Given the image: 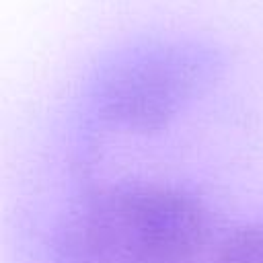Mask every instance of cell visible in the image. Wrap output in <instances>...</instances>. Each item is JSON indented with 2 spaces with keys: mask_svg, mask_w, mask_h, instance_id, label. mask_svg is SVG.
Instances as JSON below:
<instances>
[{
  "mask_svg": "<svg viewBox=\"0 0 263 263\" xmlns=\"http://www.w3.org/2000/svg\"><path fill=\"white\" fill-rule=\"evenodd\" d=\"M208 214L183 189L117 183L86 195L58 234V263H199Z\"/></svg>",
  "mask_w": 263,
  "mask_h": 263,
  "instance_id": "1",
  "label": "cell"
},
{
  "mask_svg": "<svg viewBox=\"0 0 263 263\" xmlns=\"http://www.w3.org/2000/svg\"><path fill=\"white\" fill-rule=\"evenodd\" d=\"M195 76L179 62H148L111 74L97 97L99 111L115 125L154 132L166 125L191 97Z\"/></svg>",
  "mask_w": 263,
  "mask_h": 263,
  "instance_id": "2",
  "label": "cell"
},
{
  "mask_svg": "<svg viewBox=\"0 0 263 263\" xmlns=\"http://www.w3.org/2000/svg\"><path fill=\"white\" fill-rule=\"evenodd\" d=\"M218 263H263V220L228 234L220 247Z\"/></svg>",
  "mask_w": 263,
  "mask_h": 263,
  "instance_id": "3",
  "label": "cell"
}]
</instances>
